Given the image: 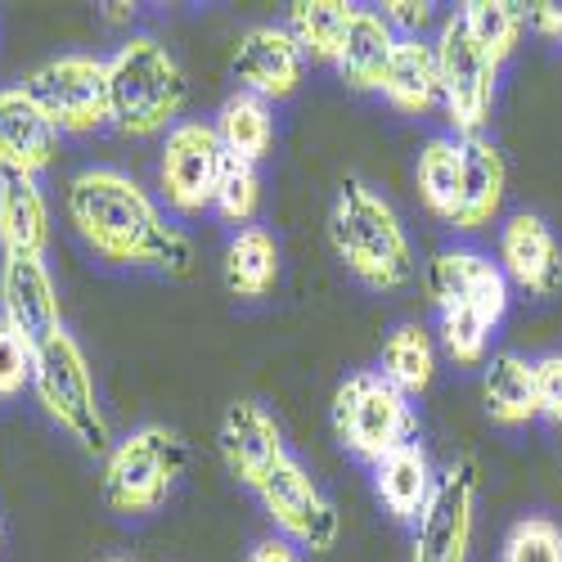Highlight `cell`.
Returning a JSON list of instances; mask_svg holds the SVG:
<instances>
[{
	"label": "cell",
	"instance_id": "7",
	"mask_svg": "<svg viewBox=\"0 0 562 562\" xmlns=\"http://www.w3.org/2000/svg\"><path fill=\"white\" fill-rule=\"evenodd\" d=\"M432 45H437V72H441V109H446L454 135L459 139L482 135V126L491 122V109H495L499 64L473 41L463 14H450Z\"/></svg>",
	"mask_w": 562,
	"mask_h": 562
},
{
	"label": "cell",
	"instance_id": "27",
	"mask_svg": "<svg viewBox=\"0 0 562 562\" xmlns=\"http://www.w3.org/2000/svg\"><path fill=\"white\" fill-rule=\"evenodd\" d=\"M383 379L401 392V396H424L437 379V347L424 324H401L396 334H387L383 342Z\"/></svg>",
	"mask_w": 562,
	"mask_h": 562
},
{
	"label": "cell",
	"instance_id": "11",
	"mask_svg": "<svg viewBox=\"0 0 562 562\" xmlns=\"http://www.w3.org/2000/svg\"><path fill=\"white\" fill-rule=\"evenodd\" d=\"M266 513L289 540H297L311 553H329L338 540V508L324 499V491L311 482L306 468L289 454L270 468V477L257 486Z\"/></svg>",
	"mask_w": 562,
	"mask_h": 562
},
{
	"label": "cell",
	"instance_id": "26",
	"mask_svg": "<svg viewBox=\"0 0 562 562\" xmlns=\"http://www.w3.org/2000/svg\"><path fill=\"white\" fill-rule=\"evenodd\" d=\"M356 5L347 0H293L289 5V36L297 41V50L315 64H334L342 50V36L351 27Z\"/></svg>",
	"mask_w": 562,
	"mask_h": 562
},
{
	"label": "cell",
	"instance_id": "34",
	"mask_svg": "<svg viewBox=\"0 0 562 562\" xmlns=\"http://www.w3.org/2000/svg\"><path fill=\"white\" fill-rule=\"evenodd\" d=\"M536 401H540V418L562 428V351L536 360Z\"/></svg>",
	"mask_w": 562,
	"mask_h": 562
},
{
	"label": "cell",
	"instance_id": "22",
	"mask_svg": "<svg viewBox=\"0 0 562 562\" xmlns=\"http://www.w3.org/2000/svg\"><path fill=\"white\" fill-rule=\"evenodd\" d=\"M373 491H379L383 508L396 522H418L428 499H432V491H437L428 450L418 441H409V446L392 450L383 463H373Z\"/></svg>",
	"mask_w": 562,
	"mask_h": 562
},
{
	"label": "cell",
	"instance_id": "10",
	"mask_svg": "<svg viewBox=\"0 0 562 562\" xmlns=\"http://www.w3.org/2000/svg\"><path fill=\"white\" fill-rule=\"evenodd\" d=\"M482 473L477 459H454L437 477V491L418 518L409 562H468L473 553V518H477Z\"/></svg>",
	"mask_w": 562,
	"mask_h": 562
},
{
	"label": "cell",
	"instance_id": "1",
	"mask_svg": "<svg viewBox=\"0 0 562 562\" xmlns=\"http://www.w3.org/2000/svg\"><path fill=\"white\" fill-rule=\"evenodd\" d=\"M68 221L86 248L113 266H145L167 274L194 270L190 234L176 229L162 207L126 171L86 167L68 184Z\"/></svg>",
	"mask_w": 562,
	"mask_h": 562
},
{
	"label": "cell",
	"instance_id": "36",
	"mask_svg": "<svg viewBox=\"0 0 562 562\" xmlns=\"http://www.w3.org/2000/svg\"><path fill=\"white\" fill-rule=\"evenodd\" d=\"M527 27L544 41H562V0H536V5H522Z\"/></svg>",
	"mask_w": 562,
	"mask_h": 562
},
{
	"label": "cell",
	"instance_id": "17",
	"mask_svg": "<svg viewBox=\"0 0 562 562\" xmlns=\"http://www.w3.org/2000/svg\"><path fill=\"white\" fill-rule=\"evenodd\" d=\"M59 158V131L23 86L0 90V171L41 176Z\"/></svg>",
	"mask_w": 562,
	"mask_h": 562
},
{
	"label": "cell",
	"instance_id": "2",
	"mask_svg": "<svg viewBox=\"0 0 562 562\" xmlns=\"http://www.w3.org/2000/svg\"><path fill=\"white\" fill-rule=\"evenodd\" d=\"M329 244L338 261L373 293H396L414 279V248L396 207L364 180H347L329 212Z\"/></svg>",
	"mask_w": 562,
	"mask_h": 562
},
{
	"label": "cell",
	"instance_id": "37",
	"mask_svg": "<svg viewBox=\"0 0 562 562\" xmlns=\"http://www.w3.org/2000/svg\"><path fill=\"white\" fill-rule=\"evenodd\" d=\"M248 562H302V558H297V549H293L289 540H261V544L248 553Z\"/></svg>",
	"mask_w": 562,
	"mask_h": 562
},
{
	"label": "cell",
	"instance_id": "20",
	"mask_svg": "<svg viewBox=\"0 0 562 562\" xmlns=\"http://www.w3.org/2000/svg\"><path fill=\"white\" fill-rule=\"evenodd\" d=\"M459 145H463V207L454 229H482L504 212L508 162L486 135H468Z\"/></svg>",
	"mask_w": 562,
	"mask_h": 562
},
{
	"label": "cell",
	"instance_id": "6",
	"mask_svg": "<svg viewBox=\"0 0 562 562\" xmlns=\"http://www.w3.org/2000/svg\"><path fill=\"white\" fill-rule=\"evenodd\" d=\"M334 432L356 459L383 463L418 437V418L409 396H401L383 373H351L334 392Z\"/></svg>",
	"mask_w": 562,
	"mask_h": 562
},
{
	"label": "cell",
	"instance_id": "19",
	"mask_svg": "<svg viewBox=\"0 0 562 562\" xmlns=\"http://www.w3.org/2000/svg\"><path fill=\"white\" fill-rule=\"evenodd\" d=\"M383 95L396 113L405 117H424L441 104V72H437V45L424 36H405L396 41V55L383 77Z\"/></svg>",
	"mask_w": 562,
	"mask_h": 562
},
{
	"label": "cell",
	"instance_id": "30",
	"mask_svg": "<svg viewBox=\"0 0 562 562\" xmlns=\"http://www.w3.org/2000/svg\"><path fill=\"white\" fill-rule=\"evenodd\" d=\"M229 225H248L261 207V176H257V162H244L225 154L221 162V180H216V203H212Z\"/></svg>",
	"mask_w": 562,
	"mask_h": 562
},
{
	"label": "cell",
	"instance_id": "29",
	"mask_svg": "<svg viewBox=\"0 0 562 562\" xmlns=\"http://www.w3.org/2000/svg\"><path fill=\"white\" fill-rule=\"evenodd\" d=\"M459 14L468 23V32H473V41L495 64H504L513 50H518L522 27H527L522 5H513V0H468Z\"/></svg>",
	"mask_w": 562,
	"mask_h": 562
},
{
	"label": "cell",
	"instance_id": "13",
	"mask_svg": "<svg viewBox=\"0 0 562 562\" xmlns=\"http://www.w3.org/2000/svg\"><path fill=\"white\" fill-rule=\"evenodd\" d=\"M234 77H239V90L257 100H284L302 86V68L306 55L297 50V41L289 36V27H274V23H257L239 36L234 45V59H229Z\"/></svg>",
	"mask_w": 562,
	"mask_h": 562
},
{
	"label": "cell",
	"instance_id": "3",
	"mask_svg": "<svg viewBox=\"0 0 562 562\" xmlns=\"http://www.w3.org/2000/svg\"><path fill=\"white\" fill-rule=\"evenodd\" d=\"M184 100H190V81L162 41L131 36L126 45H117V55L109 59V104L122 135L149 139L171 131Z\"/></svg>",
	"mask_w": 562,
	"mask_h": 562
},
{
	"label": "cell",
	"instance_id": "31",
	"mask_svg": "<svg viewBox=\"0 0 562 562\" xmlns=\"http://www.w3.org/2000/svg\"><path fill=\"white\" fill-rule=\"evenodd\" d=\"M441 347L454 364H482L486 360V342H491V324L473 311V306H454L441 311Z\"/></svg>",
	"mask_w": 562,
	"mask_h": 562
},
{
	"label": "cell",
	"instance_id": "32",
	"mask_svg": "<svg viewBox=\"0 0 562 562\" xmlns=\"http://www.w3.org/2000/svg\"><path fill=\"white\" fill-rule=\"evenodd\" d=\"M499 562H562V527L549 518H522L508 531Z\"/></svg>",
	"mask_w": 562,
	"mask_h": 562
},
{
	"label": "cell",
	"instance_id": "33",
	"mask_svg": "<svg viewBox=\"0 0 562 562\" xmlns=\"http://www.w3.org/2000/svg\"><path fill=\"white\" fill-rule=\"evenodd\" d=\"M32 373H36V347L10 319H0V401H14L23 387H32Z\"/></svg>",
	"mask_w": 562,
	"mask_h": 562
},
{
	"label": "cell",
	"instance_id": "25",
	"mask_svg": "<svg viewBox=\"0 0 562 562\" xmlns=\"http://www.w3.org/2000/svg\"><path fill=\"white\" fill-rule=\"evenodd\" d=\"M279 284V244L261 225H244L225 248V289L244 302L266 297Z\"/></svg>",
	"mask_w": 562,
	"mask_h": 562
},
{
	"label": "cell",
	"instance_id": "38",
	"mask_svg": "<svg viewBox=\"0 0 562 562\" xmlns=\"http://www.w3.org/2000/svg\"><path fill=\"white\" fill-rule=\"evenodd\" d=\"M131 14H135V5H104V19L109 23H126Z\"/></svg>",
	"mask_w": 562,
	"mask_h": 562
},
{
	"label": "cell",
	"instance_id": "4",
	"mask_svg": "<svg viewBox=\"0 0 562 562\" xmlns=\"http://www.w3.org/2000/svg\"><path fill=\"white\" fill-rule=\"evenodd\" d=\"M32 392L41 401V409L55 418V424L90 454H109L113 437H109V418L100 409L95 396V379H90V364L77 347L72 334H55L36 347V373H32Z\"/></svg>",
	"mask_w": 562,
	"mask_h": 562
},
{
	"label": "cell",
	"instance_id": "9",
	"mask_svg": "<svg viewBox=\"0 0 562 562\" xmlns=\"http://www.w3.org/2000/svg\"><path fill=\"white\" fill-rule=\"evenodd\" d=\"M221 162H225V149L212 122H176L162 139V158H158L162 203L180 216H203L216 203Z\"/></svg>",
	"mask_w": 562,
	"mask_h": 562
},
{
	"label": "cell",
	"instance_id": "18",
	"mask_svg": "<svg viewBox=\"0 0 562 562\" xmlns=\"http://www.w3.org/2000/svg\"><path fill=\"white\" fill-rule=\"evenodd\" d=\"M0 248L5 257H45L50 248V203L36 176L0 171Z\"/></svg>",
	"mask_w": 562,
	"mask_h": 562
},
{
	"label": "cell",
	"instance_id": "24",
	"mask_svg": "<svg viewBox=\"0 0 562 562\" xmlns=\"http://www.w3.org/2000/svg\"><path fill=\"white\" fill-rule=\"evenodd\" d=\"M418 199H424V207L454 225L459 221V207H463V145L459 135H437L424 145V154H418Z\"/></svg>",
	"mask_w": 562,
	"mask_h": 562
},
{
	"label": "cell",
	"instance_id": "5",
	"mask_svg": "<svg viewBox=\"0 0 562 562\" xmlns=\"http://www.w3.org/2000/svg\"><path fill=\"white\" fill-rule=\"evenodd\" d=\"M184 441L171 428H135L104 454V499L122 518H145V513L162 508L171 495L176 477L184 473Z\"/></svg>",
	"mask_w": 562,
	"mask_h": 562
},
{
	"label": "cell",
	"instance_id": "15",
	"mask_svg": "<svg viewBox=\"0 0 562 562\" xmlns=\"http://www.w3.org/2000/svg\"><path fill=\"white\" fill-rule=\"evenodd\" d=\"M499 270L508 284H518L531 297H553L562 289V248L553 229L536 212L508 216L499 229Z\"/></svg>",
	"mask_w": 562,
	"mask_h": 562
},
{
	"label": "cell",
	"instance_id": "12",
	"mask_svg": "<svg viewBox=\"0 0 562 562\" xmlns=\"http://www.w3.org/2000/svg\"><path fill=\"white\" fill-rule=\"evenodd\" d=\"M428 293L437 302V311H454V306H473L491 329L508 311V279L495 261H486L482 252H437L428 266Z\"/></svg>",
	"mask_w": 562,
	"mask_h": 562
},
{
	"label": "cell",
	"instance_id": "35",
	"mask_svg": "<svg viewBox=\"0 0 562 562\" xmlns=\"http://www.w3.org/2000/svg\"><path fill=\"white\" fill-rule=\"evenodd\" d=\"M387 19V27L405 41V36H424V27L432 23V5L428 0H387V5L379 10Z\"/></svg>",
	"mask_w": 562,
	"mask_h": 562
},
{
	"label": "cell",
	"instance_id": "16",
	"mask_svg": "<svg viewBox=\"0 0 562 562\" xmlns=\"http://www.w3.org/2000/svg\"><path fill=\"white\" fill-rule=\"evenodd\" d=\"M221 459L234 477H239L244 486H261L270 477V468L279 459H289L284 450V432H279L274 418L257 405V401H234L221 418Z\"/></svg>",
	"mask_w": 562,
	"mask_h": 562
},
{
	"label": "cell",
	"instance_id": "8",
	"mask_svg": "<svg viewBox=\"0 0 562 562\" xmlns=\"http://www.w3.org/2000/svg\"><path fill=\"white\" fill-rule=\"evenodd\" d=\"M23 90L55 122L59 135H90L113 122L109 104V59L95 55H59L41 64Z\"/></svg>",
	"mask_w": 562,
	"mask_h": 562
},
{
	"label": "cell",
	"instance_id": "14",
	"mask_svg": "<svg viewBox=\"0 0 562 562\" xmlns=\"http://www.w3.org/2000/svg\"><path fill=\"white\" fill-rule=\"evenodd\" d=\"M0 319H10L32 347L64 329L59 289L41 257H5L0 266Z\"/></svg>",
	"mask_w": 562,
	"mask_h": 562
},
{
	"label": "cell",
	"instance_id": "23",
	"mask_svg": "<svg viewBox=\"0 0 562 562\" xmlns=\"http://www.w3.org/2000/svg\"><path fill=\"white\" fill-rule=\"evenodd\" d=\"M482 401L491 424L499 428H522L531 418H540V401H536V360H522L518 351H499L486 364L482 379Z\"/></svg>",
	"mask_w": 562,
	"mask_h": 562
},
{
	"label": "cell",
	"instance_id": "21",
	"mask_svg": "<svg viewBox=\"0 0 562 562\" xmlns=\"http://www.w3.org/2000/svg\"><path fill=\"white\" fill-rule=\"evenodd\" d=\"M396 32L387 27V19L379 10H360L351 14V27L342 36V50L334 59L338 77L351 86V90H383V77H387V64L396 55Z\"/></svg>",
	"mask_w": 562,
	"mask_h": 562
},
{
	"label": "cell",
	"instance_id": "28",
	"mask_svg": "<svg viewBox=\"0 0 562 562\" xmlns=\"http://www.w3.org/2000/svg\"><path fill=\"white\" fill-rule=\"evenodd\" d=\"M216 135H221V149L244 158V162H261L270 149H274V117H270V104L239 90L229 95L216 113Z\"/></svg>",
	"mask_w": 562,
	"mask_h": 562
},
{
	"label": "cell",
	"instance_id": "39",
	"mask_svg": "<svg viewBox=\"0 0 562 562\" xmlns=\"http://www.w3.org/2000/svg\"><path fill=\"white\" fill-rule=\"evenodd\" d=\"M104 562H126V558H104Z\"/></svg>",
	"mask_w": 562,
	"mask_h": 562
}]
</instances>
